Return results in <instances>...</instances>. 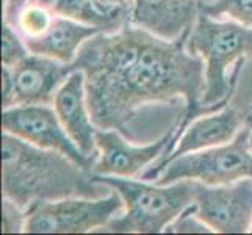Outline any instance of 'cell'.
I'll return each instance as SVG.
<instances>
[{"instance_id":"7c38bea8","label":"cell","mask_w":252,"mask_h":235,"mask_svg":"<svg viewBox=\"0 0 252 235\" xmlns=\"http://www.w3.org/2000/svg\"><path fill=\"white\" fill-rule=\"evenodd\" d=\"M54 108L74 143L88 157H99L95 146L97 127L93 123L86 101L85 74L72 71L55 94Z\"/></svg>"},{"instance_id":"277c9868","label":"cell","mask_w":252,"mask_h":235,"mask_svg":"<svg viewBox=\"0 0 252 235\" xmlns=\"http://www.w3.org/2000/svg\"><path fill=\"white\" fill-rule=\"evenodd\" d=\"M97 184L116 190L126 212L115 216L97 232L111 234H158L194 202L193 180H179L169 185L149 184V180L94 174Z\"/></svg>"},{"instance_id":"ffe728a7","label":"cell","mask_w":252,"mask_h":235,"mask_svg":"<svg viewBox=\"0 0 252 235\" xmlns=\"http://www.w3.org/2000/svg\"><path fill=\"white\" fill-rule=\"evenodd\" d=\"M25 223H27L25 208L17 205L14 201H11V199L3 198V202H2V232H5V234L25 232Z\"/></svg>"},{"instance_id":"30bf717a","label":"cell","mask_w":252,"mask_h":235,"mask_svg":"<svg viewBox=\"0 0 252 235\" xmlns=\"http://www.w3.org/2000/svg\"><path fill=\"white\" fill-rule=\"evenodd\" d=\"M241 123L243 119L240 111L229 105L220 111L197 116L184 129L172 152L157 167L147 168L140 179L155 182L160 177L163 169L177 157L232 141L241 130Z\"/></svg>"},{"instance_id":"8992f818","label":"cell","mask_w":252,"mask_h":235,"mask_svg":"<svg viewBox=\"0 0 252 235\" xmlns=\"http://www.w3.org/2000/svg\"><path fill=\"white\" fill-rule=\"evenodd\" d=\"M124 208L116 190L99 199L66 198L58 201H34L27 208L25 232L83 234L100 231Z\"/></svg>"},{"instance_id":"3957f363","label":"cell","mask_w":252,"mask_h":235,"mask_svg":"<svg viewBox=\"0 0 252 235\" xmlns=\"http://www.w3.org/2000/svg\"><path fill=\"white\" fill-rule=\"evenodd\" d=\"M187 49L201 57L205 66L202 115L225 108L235 93L243 65L252 57V27L235 21L220 22L199 11Z\"/></svg>"},{"instance_id":"cb8c5ba5","label":"cell","mask_w":252,"mask_h":235,"mask_svg":"<svg viewBox=\"0 0 252 235\" xmlns=\"http://www.w3.org/2000/svg\"><path fill=\"white\" fill-rule=\"evenodd\" d=\"M100 2L110 5H132L133 0H100Z\"/></svg>"},{"instance_id":"4fadbf2b","label":"cell","mask_w":252,"mask_h":235,"mask_svg":"<svg viewBox=\"0 0 252 235\" xmlns=\"http://www.w3.org/2000/svg\"><path fill=\"white\" fill-rule=\"evenodd\" d=\"M197 14V0H133L128 22L172 41L191 32Z\"/></svg>"},{"instance_id":"ba28073f","label":"cell","mask_w":252,"mask_h":235,"mask_svg":"<svg viewBox=\"0 0 252 235\" xmlns=\"http://www.w3.org/2000/svg\"><path fill=\"white\" fill-rule=\"evenodd\" d=\"M2 127L3 132L24 141L67 155L86 169H93L97 160V157H88L82 152L66 132L55 108L49 105H16L5 108L2 113Z\"/></svg>"},{"instance_id":"9a60e30c","label":"cell","mask_w":252,"mask_h":235,"mask_svg":"<svg viewBox=\"0 0 252 235\" xmlns=\"http://www.w3.org/2000/svg\"><path fill=\"white\" fill-rule=\"evenodd\" d=\"M46 6L55 16L67 17L103 33H115L130 21L132 5H110L100 0H30Z\"/></svg>"},{"instance_id":"d4e9b609","label":"cell","mask_w":252,"mask_h":235,"mask_svg":"<svg viewBox=\"0 0 252 235\" xmlns=\"http://www.w3.org/2000/svg\"><path fill=\"white\" fill-rule=\"evenodd\" d=\"M251 232H252V229H251Z\"/></svg>"},{"instance_id":"7a4b0ae2","label":"cell","mask_w":252,"mask_h":235,"mask_svg":"<svg viewBox=\"0 0 252 235\" xmlns=\"http://www.w3.org/2000/svg\"><path fill=\"white\" fill-rule=\"evenodd\" d=\"M3 198L27 208L34 201L107 196L111 190L93 179L91 169L67 155L42 149L11 134L2 135Z\"/></svg>"},{"instance_id":"8fae6325","label":"cell","mask_w":252,"mask_h":235,"mask_svg":"<svg viewBox=\"0 0 252 235\" xmlns=\"http://www.w3.org/2000/svg\"><path fill=\"white\" fill-rule=\"evenodd\" d=\"M14 80L16 105H49L71 74V66L57 60L30 54L19 65L11 67Z\"/></svg>"},{"instance_id":"7402d4cb","label":"cell","mask_w":252,"mask_h":235,"mask_svg":"<svg viewBox=\"0 0 252 235\" xmlns=\"http://www.w3.org/2000/svg\"><path fill=\"white\" fill-rule=\"evenodd\" d=\"M14 102V80L10 67L2 66V105L5 108H11Z\"/></svg>"},{"instance_id":"6da1fadb","label":"cell","mask_w":252,"mask_h":235,"mask_svg":"<svg viewBox=\"0 0 252 235\" xmlns=\"http://www.w3.org/2000/svg\"><path fill=\"white\" fill-rule=\"evenodd\" d=\"M188 34L169 41L127 22L115 33L86 39L69 66L85 74L86 101L95 127L128 135V126L141 107L184 98L177 144L184 129L202 116L205 88V66L201 57L187 49Z\"/></svg>"},{"instance_id":"52a82bcc","label":"cell","mask_w":252,"mask_h":235,"mask_svg":"<svg viewBox=\"0 0 252 235\" xmlns=\"http://www.w3.org/2000/svg\"><path fill=\"white\" fill-rule=\"evenodd\" d=\"M196 215L213 232L245 234L252 229V177L222 185L193 180Z\"/></svg>"},{"instance_id":"9c48e42d","label":"cell","mask_w":252,"mask_h":235,"mask_svg":"<svg viewBox=\"0 0 252 235\" xmlns=\"http://www.w3.org/2000/svg\"><path fill=\"white\" fill-rule=\"evenodd\" d=\"M176 129L177 123L157 141L146 146H133L127 143L119 130L97 129L95 146L99 157L91 172L118 177L141 176L154 162H161L168 157L176 138Z\"/></svg>"},{"instance_id":"d6986e66","label":"cell","mask_w":252,"mask_h":235,"mask_svg":"<svg viewBox=\"0 0 252 235\" xmlns=\"http://www.w3.org/2000/svg\"><path fill=\"white\" fill-rule=\"evenodd\" d=\"M197 212V205L193 202L187 210L182 212L176 220H174L171 224L166 226V229L163 232H171V234H177V232H197V234H204V232H213L208 226L199 220V216L196 215Z\"/></svg>"},{"instance_id":"5bb4252c","label":"cell","mask_w":252,"mask_h":235,"mask_svg":"<svg viewBox=\"0 0 252 235\" xmlns=\"http://www.w3.org/2000/svg\"><path fill=\"white\" fill-rule=\"evenodd\" d=\"M99 33L103 32L97 27L85 25L67 19V17L55 16L50 27L44 33L34 38H27L25 44H27L30 54L71 65L75 62L83 42Z\"/></svg>"},{"instance_id":"603a6c76","label":"cell","mask_w":252,"mask_h":235,"mask_svg":"<svg viewBox=\"0 0 252 235\" xmlns=\"http://www.w3.org/2000/svg\"><path fill=\"white\" fill-rule=\"evenodd\" d=\"M245 123H246V127H248V130H249V143H251V149H252V107H251V110L246 113Z\"/></svg>"},{"instance_id":"ac0fdd59","label":"cell","mask_w":252,"mask_h":235,"mask_svg":"<svg viewBox=\"0 0 252 235\" xmlns=\"http://www.w3.org/2000/svg\"><path fill=\"white\" fill-rule=\"evenodd\" d=\"M30 55L27 44L21 41L19 34L14 32V27L3 22L2 29V65L5 67H14L22 60Z\"/></svg>"},{"instance_id":"5b68a950","label":"cell","mask_w":252,"mask_h":235,"mask_svg":"<svg viewBox=\"0 0 252 235\" xmlns=\"http://www.w3.org/2000/svg\"><path fill=\"white\" fill-rule=\"evenodd\" d=\"M245 177H252V149L246 126L229 143L174 159L155 184L169 185L179 180H197L207 185H222Z\"/></svg>"},{"instance_id":"44dd1931","label":"cell","mask_w":252,"mask_h":235,"mask_svg":"<svg viewBox=\"0 0 252 235\" xmlns=\"http://www.w3.org/2000/svg\"><path fill=\"white\" fill-rule=\"evenodd\" d=\"M30 0H3V22L17 27V21L22 10L29 5Z\"/></svg>"},{"instance_id":"2e32d148","label":"cell","mask_w":252,"mask_h":235,"mask_svg":"<svg viewBox=\"0 0 252 235\" xmlns=\"http://www.w3.org/2000/svg\"><path fill=\"white\" fill-rule=\"evenodd\" d=\"M199 11L215 17L227 16L246 27H252V0H197Z\"/></svg>"},{"instance_id":"e0dca14e","label":"cell","mask_w":252,"mask_h":235,"mask_svg":"<svg viewBox=\"0 0 252 235\" xmlns=\"http://www.w3.org/2000/svg\"><path fill=\"white\" fill-rule=\"evenodd\" d=\"M55 14L46 6L29 2V5L24 8L19 21H17V27L24 34L25 38H34L44 33L49 27L52 21H54Z\"/></svg>"}]
</instances>
